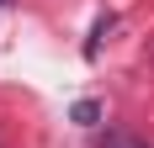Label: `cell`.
Wrapping results in <instances>:
<instances>
[{"label": "cell", "instance_id": "6da1fadb", "mask_svg": "<svg viewBox=\"0 0 154 148\" xmlns=\"http://www.w3.org/2000/svg\"><path fill=\"white\" fill-rule=\"evenodd\" d=\"M112 148H143V143H133V138H112Z\"/></svg>", "mask_w": 154, "mask_h": 148}]
</instances>
